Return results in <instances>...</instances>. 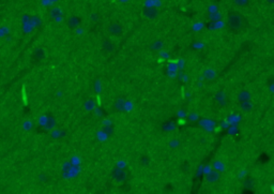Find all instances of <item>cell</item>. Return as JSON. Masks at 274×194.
<instances>
[{
  "label": "cell",
  "instance_id": "1",
  "mask_svg": "<svg viewBox=\"0 0 274 194\" xmlns=\"http://www.w3.org/2000/svg\"><path fill=\"white\" fill-rule=\"evenodd\" d=\"M227 23H228V26L231 30H240L242 27H243V17L242 15L239 14L237 12H230L228 14V20H227Z\"/></svg>",
  "mask_w": 274,
  "mask_h": 194
},
{
  "label": "cell",
  "instance_id": "17",
  "mask_svg": "<svg viewBox=\"0 0 274 194\" xmlns=\"http://www.w3.org/2000/svg\"><path fill=\"white\" fill-rule=\"evenodd\" d=\"M236 3L237 5H249V1H236Z\"/></svg>",
  "mask_w": 274,
  "mask_h": 194
},
{
  "label": "cell",
  "instance_id": "6",
  "mask_svg": "<svg viewBox=\"0 0 274 194\" xmlns=\"http://www.w3.org/2000/svg\"><path fill=\"white\" fill-rule=\"evenodd\" d=\"M80 18L78 16H71L69 20H67V27L70 29H76V28L79 27L80 25Z\"/></svg>",
  "mask_w": 274,
  "mask_h": 194
},
{
  "label": "cell",
  "instance_id": "9",
  "mask_svg": "<svg viewBox=\"0 0 274 194\" xmlns=\"http://www.w3.org/2000/svg\"><path fill=\"white\" fill-rule=\"evenodd\" d=\"M112 50H114V44H112V41L109 39L104 40V42H103V50L104 52H112Z\"/></svg>",
  "mask_w": 274,
  "mask_h": 194
},
{
  "label": "cell",
  "instance_id": "3",
  "mask_svg": "<svg viewBox=\"0 0 274 194\" xmlns=\"http://www.w3.org/2000/svg\"><path fill=\"white\" fill-rule=\"evenodd\" d=\"M142 14H144V17L153 20V18H155L157 16L159 11H157V9L155 7H146L142 10Z\"/></svg>",
  "mask_w": 274,
  "mask_h": 194
},
{
  "label": "cell",
  "instance_id": "4",
  "mask_svg": "<svg viewBox=\"0 0 274 194\" xmlns=\"http://www.w3.org/2000/svg\"><path fill=\"white\" fill-rule=\"evenodd\" d=\"M112 176L117 181H123V180L127 178V173H125L124 169L122 168H115L112 171Z\"/></svg>",
  "mask_w": 274,
  "mask_h": 194
},
{
  "label": "cell",
  "instance_id": "15",
  "mask_svg": "<svg viewBox=\"0 0 274 194\" xmlns=\"http://www.w3.org/2000/svg\"><path fill=\"white\" fill-rule=\"evenodd\" d=\"M61 14H62V12H61V10H60L59 8H54V9L52 10V12H50V16H52V18L59 17V16H61Z\"/></svg>",
  "mask_w": 274,
  "mask_h": 194
},
{
  "label": "cell",
  "instance_id": "10",
  "mask_svg": "<svg viewBox=\"0 0 274 194\" xmlns=\"http://www.w3.org/2000/svg\"><path fill=\"white\" fill-rule=\"evenodd\" d=\"M204 76L207 78V80H213L215 76H216V72H215L214 70H212V69H207V70H204Z\"/></svg>",
  "mask_w": 274,
  "mask_h": 194
},
{
  "label": "cell",
  "instance_id": "13",
  "mask_svg": "<svg viewBox=\"0 0 274 194\" xmlns=\"http://www.w3.org/2000/svg\"><path fill=\"white\" fill-rule=\"evenodd\" d=\"M56 125V121L55 119L52 117H47V119H46V123H45V128L47 130H52V128L55 127Z\"/></svg>",
  "mask_w": 274,
  "mask_h": 194
},
{
  "label": "cell",
  "instance_id": "18",
  "mask_svg": "<svg viewBox=\"0 0 274 194\" xmlns=\"http://www.w3.org/2000/svg\"><path fill=\"white\" fill-rule=\"evenodd\" d=\"M178 145H179V142H178V141H172V142H170V146H172V147H177Z\"/></svg>",
  "mask_w": 274,
  "mask_h": 194
},
{
  "label": "cell",
  "instance_id": "7",
  "mask_svg": "<svg viewBox=\"0 0 274 194\" xmlns=\"http://www.w3.org/2000/svg\"><path fill=\"white\" fill-rule=\"evenodd\" d=\"M238 100H239V102H241V103L251 101V93H249V91H246V90H242V91H240L239 95H238Z\"/></svg>",
  "mask_w": 274,
  "mask_h": 194
},
{
  "label": "cell",
  "instance_id": "8",
  "mask_svg": "<svg viewBox=\"0 0 274 194\" xmlns=\"http://www.w3.org/2000/svg\"><path fill=\"white\" fill-rule=\"evenodd\" d=\"M216 102L219 103V104H225V102L227 101V98H226V93L224 91H217L214 95Z\"/></svg>",
  "mask_w": 274,
  "mask_h": 194
},
{
  "label": "cell",
  "instance_id": "2",
  "mask_svg": "<svg viewBox=\"0 0 274 194\" xmlns=\"http://www.w3.org/2000/svg\"><path fill=\"white\" fill-rule=\"evenodd\" d=\"M108 32L110 35H115V37H119L122 35L123 32V27L121 24L119 23H112L107 28Z\"/></svg>",
  "mask_w": 274,
  "mask_h": 194
},
{
  "label": "cell",
  "instance_id": "14",
  "mask_svg": "<svg viewBox=\"0 0 274 194\" xmlns=\"http://www.w3.org/2000/svg\"><path fill=\"white\" fill-rule=\"evenodd\" d=\"M213 167H214L215 171H217V172H224V164H223V162L221 161H215L214 163H213Z\"/></svg>",
  "mask_w": 274,
  "mask_h": 194
},
{
  "label": "cell",
  "instance_id": "16",
  "mask_svg": "<svg viewBox=\"0 0 274 194\" xmlns=\"http://www.w3.org/2000/svg\"><path fill=\"white\" fill-rule=\"evenodd\" d=\"M104 132L106 133V134H107V136H108V135L112 134L114 130H112V128H110V127H105L104 128Z\"/></svg>",
  "mask_w": 274,
  "mask_h": 194
},
{
  "label": "cell",
  "instance_id": "11",
  "mask_svg": "<svg viewBox=\"0 0 274 194\" xmlns=\"http://www.w3.org/2000/svg\"><path fill=\"white\" fill-rule=\"evenodd\" d=\"M240 107H241V110L244 111V112H251V111L253 110V103L251 102V101L240 103Z\"/></svg>",
  "mask_w": 274,
  "mask_h": 194
},
{
  "label": "cell",
  "instance_id": "19",
  "mask_svg": "<svg viewBox=\"0 0 274 194\" xmlns=\"http://www.w3.org/2000/svg\"><path fill=\"white\" fill-rule=\"evenodd\" d=\"M141 161H142V163H144V164H147L148 161H149V159H148V158H146V157H144V158H142Z\"/></svg>",
  "mask_w": 274,
  "mask_h": 194
},
{
  "label": "cell",
  "instance_id": "5",
  "mask_svg": "<svg viewBox=\"0 0 274 194\" xmlns=\"http://www.w3.org/2000/svg\"><path fill=\"white\" fill-rule=\"evenodd\" d=\"M219 179V172H217L215 169L210 171V172L207 174V176H206V180H207L208 182H210V183H214V182H216Z\"/></svg>",
  "mask_w": 274,
  "mask_h": 194
},
{
  "label": "cell",
  "instance_id": "12",
  "mask_svg": "<svg viewBox=\"0 0 274 194\" xmlns=\"http://www.w3.org/2000/svg\"><path fill=\"white\" fill-rule=\"evenodd\" d=\"M124 105H125L124 99H118L115 102V107L118 111H120V112H122L124 110Z\"/></svg>",
  "mask_w": 274,
  "mask_h": 194
}]
</instances>
